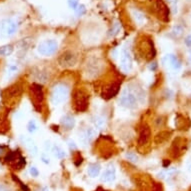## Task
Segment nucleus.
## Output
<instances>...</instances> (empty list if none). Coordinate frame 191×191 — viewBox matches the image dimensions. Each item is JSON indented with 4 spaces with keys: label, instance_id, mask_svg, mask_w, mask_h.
<instances>
[{
    "label": "nucleus",
    "instance_id": "21",
    "mask_svg": "<svg viewBox=\"0 0 191 191\" xmlns=\"http://www.w3.org/2000/svg\"><path fill=\"white\" fill-rule=\"evenodd\" d=\"M169 135H170V133L167 131H162V132L158 133V134L155 136V143H157V144L163 143L164 141H166L169 138Z\"/></svg>",
    "mask_w": 191,
    "mask_h": 191
},
{
    "label": "nucleus",
    "instance_id": "14",
    "mask_svg": "<svg viewBox=\"0 0 191 191\" xmlns=\"http://www.w3.org/2000/svg\"><path fill=\"white\" fill-rule=\"evenodd\" d=\"M20 91H21L20 87H19L18 85H14V86H11V87H9L8 89L5 90V91L3 92V96H4V98L10 99V98L15 97L16 95L20 94Z\"/></svg>",
    "mask_w": 191,
    "mask_h": 191
},
{
    "label": "nucleus",
    "instance_id": "18",
    "mask_svg": "<svg viewBox=\"0 0 191 191\" xmlns=\"http://www.w3.org/2000/svg\"><path fill=\"white\" fill-rule=\"evenodd\" d=\"M18 71V66L16 64H10L8 65L7 70L5 72V79H10L12 77H14L16 75V73Z\"/></svg>",
    "mask_w": 191,
    "mask_h": 191
},
{
    "label": "nucleus",
    "instance_id": "22",
    "mask_svg": "<svg viewBox=\"0 0 191 191\" xmlns=\"http://www.w3.org/2000/svg\"><path fill=\"white\" fill-rule=\"evenodd\" d=\"M92 122H93L95 128L101 129V128L104 127V125H105V118L102 116H95L93 120H92Z\"/></svg>",
    "mask_w": 191,
    "mask_h": 191
},
{
    "label": "nucleus",
    "instance_id": "3",
    "mask_svg": "<svg viewBox=\"0 0 191 191\" xmlns=\"http://www.w3.org/2000/svg\"><path fill=\"white\" fill-rule=\"evenodd\" d=\"M58 49V43L54 39H48L45 41H42L37 46V52L42 56H51L57 51Z\"/></svg>",
    "mask_w": 191,
    "mask_h": 191
},
{
    "label": "nucleus",
    "instance_id": "32",
    "mask_svg": "<svg viewBox=\"0 0 191 191\" xmlns=\"http://www.w3.org/2000/svg\"><path fill=\"white\" fill-rule=\"evenodd\" d=\"M86 11V8L85 6H84L83 4H80V5H78L77 7H76V9H75V12H76V14H77L78 16H81V15H83L84 13H85Z\"/></svg>",
    "mask_w": 191,
    "mask_h": 191
},
{
    "label": "nucleus",
    "instance_id": "9",
    "mask_svg": "<svg viewBox=\"0 0 191 191\" xmlns=\"http://www.w3.org/2000/svg\"><path fill=\"white\" fill-rule=\"evenodd\" d=\"M150 136H151V132H150V128L148 126H144L142 129L140 130L139 133V138H138V144L140 146L146 145L150 140Z\"/></svg>",
    "mask_w": 191,
    "mask_h": 191
},
{
    "label": "nucleus",
    "instance_id": "2",
    "mask_svg": "<svg viewBox=\"0 0 191 191\" xmlns=\"http://www.w3.org/2000/svg\"><path fill=\"white\" fill-rule=\"evenodd\" d=\"M138 101V97L136 93L130 87H126L122 90L119 97V103L121 106L129 109H133L136 107Z\"/></svg>",
    "mask_w": 191,
    "mask_h": 191
},
{
    "label": "nucleus",
    "instance_id": "10",
    "mask_svg": "<svg viewBox=\"0 0 191 191\" xmlns=\"http://www.w3.org/2000/svg\"><path fill=\"white\" fill-rule=\"evenodd\" d=\"M119 89H120L119 83H112L111 85H109L107 88H105L102 95L106 99H109V98H112L115 96V95L118 93Z\"/></svg>",
    "mask_w": 191,
    "mask_h": 191
},
{
    "label": "nucleus",
    "instance_id": "6",
    "mask_svg": "<svg viewBox=\"0 0 191 191\" xmlns=\"http://www.w3.org/2000/svg\"><path fill=\"white\" fill-rule=\"evenodd\" d=\"M77 62V57L71 51H65L60 55L58 59V63L62 67H72Z\"/></svg>",
    "mask_w": 191,
    "mask_h": 191
},
{
    "label": "nucleus",
    "instance_id": "4",
    "mask_svg": "<svg viewBox=\"0 0 191 191\" xmlns=\"http://www.w3.org/2000/svg\"><path fill=\"white\" fill-rule=\"evenodd\" d=\"M88 98L83 90H77L74 93V105L76 110L78 111H85L88 107Z\"/></svg>",
    "mask_w": 191,
    "mask_h": 191
},
{
    "label": "nucleus",
    "instance_id": "13",
    "mask_svg": "<svg viewBox=\"0 0 191 191\" xmlns=\"http://www.w3.org/2000/svg\"><path fill=\"white\" fill-rule=\"evenodd\" d=\"M60 123H61L62 127L65 128L66 130H70L74 127L75 120L71 115H64L60 120Z\"/></svg>",
    "mask_w": 191,
    "mask_h": 191
},
{
    "label": "nucleus",
    "instance_id": "34",
    "mask_svg": "<svg viewBox=\"0 0 191 191\" xmlns=\"http://www.w3.org/2000/svg\"><path fill=\"white\" fill-rule=\"evenodd\" d=\"M68 5H69L70 8L72 9H76V7L78 6V0H68Z\"/></svg>",
    "mask_w": 191,
    "mask_h": 191
},
{
    "label": "nucleus",
    "instance_id": "23",
    "mask_svg": "<svg viewBox=\"0 0 191 191\" xmlns=\"http://www.w3.org/2000/svg\"><path fill=\"white\" fill-rule=\"evenodd\" d=\"M52 153L53 155L55 156L56 158H58V159H62V158L65 157V152L64 150L61 148V147H59L58 145H54L52 148Z\"/></svg>",
    "mask_w": 191,
    "mask_h": 191
},
{
    "label": "nucleus",
    "instance_id": "29",
    "mask_svg": "<svg viewBox=\"0 0 191 191\" xmlns=\"http://www.w3.org/2000/svg\"><path fill=\"white\" fill-rule=\"evenodd\" d=\"M172 33H173L174 36H176V37L181 36L182 33H183V28H182V26L175 25L173 27V29H172Z\"/></svg>",
    "mask_w": 191,
    "mask_h": 191
},
{
    "label": "nucleus",
    "instance_id": "17",
    "mask_svg": "<svg viewBox=\"0 0 191 191\" xmlns=\"http://www.w3.org/2000/svg\"><path fill=\"white\" fill-rule=\"evenodd\" d=\"M13 50H14V47L11 44H5L0 46V56L3 57H7L9 55H11Z\"/></svg>",
    "mask_w": 191,
    "mask_h": 191
},
{
    "label": "nucleus",
    "instance_id": "7",
    "mask_svg": "<svg viewBox=\"0 0 191 191\" xmlns=\"http://www.w3.org/2000/svg\"><path fill=\"white\" fill-rule=\"evenodd\" d=\"M20 141L22 142V144L24 146L28 149L29 153L32 155V156H36L37 155V152H38V149H37V146L35 145L34 141L32 140L30 137H27L25 135H21L20 136Z\"/></svg>",
    "mask_w": 191,
    "mask_h": 191
},
{
    "label": "nucleus",
    "instance_id": "41",
    "mask_svg": "<svg viewBox=\"0 0 191 191\" xmlns=\"http://www.w3.org/2000/svg\"><path fill=\"white\" fill-rule=\"evenodd\" d=\"M44 147H45V149H46V150H49V149H50V148H51L50 142H49V141H46L45 144H44Z\"/></svg>",
    "mask_w": 191,
    "mask_h": 191
},
{
    "label": "nucleus",
    "instance_id": "37",
    "mask_svg": "<svg viewBox=\"0 0 191 191\" xmlns=\"http://www.w3.org/2000/svg\"><path fill=\"white\" fill-rule=\"evenodd\" d=\"M184 42H185V44H186L187 47L191 48V35H188V36H186V38H185V40H184Z\"/></svg>",
    "mask_w": 191,
    "mask_h": 191
},
{
    "label": "nucleus",
    "instance_id": "8",
    "mask_svg": "<svg viewBox=\"0 0 191 191\" xmlns=\"http://www.w3.org/2000/svg\"><path fill=\"white\" fill-rule=\"evenodd\" d=\"M31 92L33 95L34 101L37 102V104H41L44 99V93H43V89L39 84H33L31 86Z\"/></svg>",
    "mask_w": 191,
    "mask_h": 191
},
{
    "label": "nucleus",
    "instance_id": "28",
    "mask_svg": "<svg viewBox=\"0 0 191 191\" xmlns=\"http://www.w3.org/2000/svg\"><path fill=\"white\" fill-rule=\"evenodd\" d=\"M171 67L173 68L174 70H179L180 68H181V62L179 61V59L177 58L176 56H173L172 60H171Z\"/></svg>",
    "mask_w": 191,
    "mask_h": 191
},
{
    "label": "nucleus",
    "instance_id": "15",
    "mask_svg": "<svg viewBox=\"0 0 191 191\" xmlns=\"http://www.w3.org/2000/svg\"><path fill=\"white\" fill-rule=\"evenodd\" d=\"M18 29V24L16 23V21L12 20V19H8V24H7V38L13 36L16 31Z\"/></svg>",
    "mask_w": 191,
    "mask_h": 191
},
{
    "label": "nucleus",
    "instance_id": "24",
    "mask_svg": "<svg viewBox=\"0 0 191 191\" xmlns=\"http://www.w3.org/2000/svg\"><path fill=\"white\" fill-rule=\"evenodd\" d=\"M119 32H120V24L119 22H115L112 25V27H111V29L109 30L108 35L109 36H116Z\"/></svg>",
    "mask_w": 191,
    "mask_h": 191
},
{
    "label": "nucleus",
    "instance_id": "39",
    "mask_svg": "<svg viewBox=\"0 0 191 191\" xmlns=\"http://www.w3.org/2000/svg\"><path fill=\"white\" fill-rule=\"evenodd\" d=\"M41 159H42V161H43V162L46 163V164H48V163L50 162V159H49V157H45L44 155H42Z\"/></svg>",
    "mask_w": 191,
    "mask_h": 191
},
{
    "label": "nucleus",
    "instance_id": "26",
    "mask_svg": "<svg viewBox=\"0 0 191 191\" xmlns=\"http://www.w3.org/2000/svg\"><path fill=\"white\" fill-rule=\"evenodd\" d=\"M37 129H38V126L34 120H30L28 123H27V130H28L29 133H34L35 131H37Z\"/></svg>",
    "mask_w": 191,
    "mask_h": 191
},
{
    "label": "nucleus",
    "instance_id": "25",
    "mask_svg": "<svg viewBox=\"0 0 191 191\" xmlns=\"http://www.w3.org/2000/svg\"><path fill=\"white\" fill-rule=\"evenodd\" d=\"M25 165H26L25 158H24L23 156H21V155H19V156L16 158V160H15V168L22 169Z\"/></svg>",
    "mask_w": 191,
    "mask_h": 191
},
{
    "label": "nucleus",
    "instance_id": "40",
    "mask_svg": "<svg viewBox=\"0 0 191 191\" xmlns=\"http://www.w3.org/2000/svg\"><path fill=\"white\" fill-rule=\"evenodd\" d=\"M68 145H69V148L70 149H76V145L74 144V142H72V141H69V142H68Z\"/></svg>",
    "mask_w": 191,
    "mask_h": 191
},
{
    "label": "nucleus",
    "instance_id": "46",
    "mask_svg": "<svg viewBox=\"0 0 191 191\" xmlns=\"http://www.w3.org/2000/svg\"><path fill=\"white\" fill-rule=\"evenodd\" d=\"M45 191H48V190H46V189H45Z\"/></svg>",
    "mask_w": 191,
    "mask_h": 191
},
{
    "label": "nucleus",
    "instance_id": "44",
    "mask_svg": "<svg viewBox=\"0 0 191 191\" xmlns=\"http://www.w3.org/2000/svg\"><path fill=\"white\" fill-rule=\"evenodd\" d=\"M188 60H189V62L191 63V51L189 52V56H188Z\"/></svg>",
    "mask_w": 191,
    "mask_h": 191
},
{
    "label": "nucleus",
    "instance_id": "19",
    "mask_svg": "<svg viewBox=\"0 0 191 191\" xmlns=\"http://www.w3.org/2000/svg\"><path fill=\"white\" fill-rule=\"evenodd\" d=\"M100 169H101V167H100V165L99 164H96V163H94V164H91L88 167V170H87V172H88V175L90 177H97L98 175H99V173H100Z\"/></svg>",
    "mask_w": 191,
    "mask_h": 191
},
{
    "label": "nucleus",
    "instance_id": "38",
    "mask_svg": "<svg viewBox=\"0 0 191 191\" xmlns=\"http://www.w3.org/2000/svg\"><path fill=\"white\" fill-rule=\"evenodd\" d=\"M148 68L150 70H152V71H154V70H156V68H157V62H151V63L149 64V66Z\"/></svg>",
    "mask_w": 191,
    "mask_h": 191
},
{
    "label": "nucleus",
    "instance_id": "30",
    "mask_svg": "<svg viewBox=\"0 0 191 191\" xmlns=\"http://www.w3.org/2000/svg\"><path fill=\"white\" fill-rule=\"evenodd\" d=\"M125 156H126L127 159L131 162H137L138 161V156L136 155V153H134V152H131V151L127 152Z\"/></svg>",
    "mask_w": 191,
    "mask_h": 191
},
{
    "label": "nucleus",
    "instance_id": "45",
    "mask_svg": "<svg viewBox=\"0 0 191 191\" xmlns=\"http://www.w3.org/2000/svg\"><path fill=\"white\" fill-rule=\"evenodd\" d=\"M2 152H3V147H2V146H0V154H1Z\"/></svg>",
    "mask_w": 191,
    "mask_h": 191
},
{
    "label": "nucleus",
    "instance_id": "5",
    "mask_svg": "<svg viewBox=\"0 0 191 191\" xmlns=\"http://www.w3.org/2000/svg\"><path fill=\"white\" fill-rule=\"evenodd\" d=\"M120 69L124 72H129L132 69V57L130 52L126 48L121 50V56H120Z\"/></svg>",
    "mask_w": 191,
    "mask_h": 191
},
{
    "label": "nucleus",
    "instance_id": "36",
    "mask_svg": "<svg viewBox=\"0 0 191 191\" xmlns=\"http://www.w3.org/2000/svg\"><path fill=\"white\" fill-rule=\"evenodd\" d=\"M167 2L171 5V6H172V8H173V13H176L177 10H175V8H176V5H177V2H178V0H167Z\"/></svg>",
    "mask_w": 191,
    "mask_h": 191
},
{
    "label": "nucleus",
    "instance_id": "11",
    "mask_svg": "<svg viewBox=\"0 0 191 191\" xmlns=\"http://www.w3.org/2000/svg\"><path fill=\"white\" fill-rule=\"evenodd\" d=\"M155 8H156V11L158 12V14L160 15V17H162L164 20H167V16H168L169 10H168L167 6L164 4V2H163L162 0H156Z\"/></svg>",
    "mask_w": 191,
    "mask_h": 191
},
{
    "label": "nucleus",
    "instance_id": "20",
    "mask_svg": "<svg viewBox=\"0 0 191 191\" xmlns=\"http://www.w3.org/2000/svg\"><path fill=\"white\" fill-rule=\"evenodd\" d=\"M7 24L8 19H3L0 21V38L1 39L7 38Z\"/></svg>",
    "mask_w": 191,
    "mask_h": 191
},
{
    "label": "nucleus",
    "instance_id": "16",
    "mask_svg": "<svg viewBox=\"0 0 191 191\" xmlns=\"http://www.w3.org/2000/svg\"><path fill=\"white\" fill-rule=\"evenodd\" d=\"M131 14H132V17H133V19H134V21L136 23H138L141 25V24H143L144 22H145V16H144V14L141 11H139V10H137V9H133Z\"/></svg>",
    "mask_w": 191,
    "mask_h": 191
},
{
    "label": "nucleus",
    "instance_id": "35",
    "mask_svg": "<svg viewBox=\"0 0 191 191\" xmlns=\"http://www.w3.org/2000/svg\"><path fill=\"white\" fill-rule=\"evenodd\" d=\"M29 172H30V174H31L32 176H34V177H37L38 175H39V171H38V169L35 167V166H32V167H30Z\"/></svg>",
    "mask_w": 191,
    "mask_h": 191
},
{
    "label": "nucleus",
    "instance_id": "42",
    "mask_svg": "<svg viewBox=\"0 0 191 191\" xmlns=\"http://www.w3.org/2000/svg\"><path fill=\"white\" fill-rule=\"evenodd\" d=\"M153 191H160V187L158 186V185H156V186L154 187V189H153Z\"/></svg>",
    "mask_w": 191,
    "mask_h": 191
},
{
    "label": "nucleus",
    "instance_id": "31",
    "mask_svg": "<svg viewBox=\"0 0 191 191\" xmlns=\"http://www.w3.org/2000/svg\"><path fill=\"white\" fill-rule=\"evenodd\" d=\"M173 54H167L162 58V64L163 65H170L171 63V60L173 58Z\"/></svg>",
    "mask_w": 191,
    "mask_h": 191
},
{
    "label": "nucleus",
    "instance_id": "27",
    "mask_svg": "<svg viewBox=\"0 0 191 191\" xmlns=\"http://www.w3.org/2000/svg\"><path fill=\"white\" fill-rule=\"evenodd\" d=\"M84 132H85V134H86L87 138H88L89 141H91L92 139L94 138V136L96 135V130H95L94 128H92V127H88Z\"/></svg>",
    "mask_w": 191,
    "mask_h": 191
},
{
    "label": "nucleus",
    "instance_id": "12",
    "mask_svg": "<svg viewBox=\"0 0 191 191\" xmlns=\"http://www.w3.org/2000/svg\"><path fill=\"white\" fill-rule=\"evenodd\" d=\"M116 178V174H115V169L113 167L107 168L104 172L102 173L101 180L105 183H110V182L114 181Z\"/></svg>",
    "mask_w": 191,
    "mask_h": 191
},
{
    "label": "nucleus",
    "instance_id": "33",
    "mask_svg": "<svg viewBox=\"0 0 191 191\" xmlns=\"http://www.w3.org/2000/svg\"><path fill=\"white\" fill-rule=\"evenodd\" d=\"M79 141H80L83 145H86V144L89 142V140H88V138H87L85 132H82V133H80V134H79Z\"/></svg>",
    "mask_w": 191,
    "mask_h": 191
},
{
    "label": "nucleus",
    "instance_id": "43",
    "mask_svg": "<svg viewBox=\"0 0 191 191\" xmlns=\"http://www.w3.org/2000/svg\"><path fill=\"white\" fill-rule=\"evenodd\" d=\"M169 164H170V162H169V161H165L164 164H163V166H164V167H166V166H168Z\"/></svg>",
    "mask_w": 191,
    "mask_h": 191
},
{
    "label": "nucleus",
    "instance_id": "1",
    "mask_svg": "<svg viewBox=\"0 0 191 191\" xmlns=\"http://www.w3.org/2000/svg\"><path fill=\"white\" fill-rule=\"evenodd\" d=\"M68 95H69V87L67 84L64 82H58L53 86L51 91V102L54 105H58L67 99Z\"/></svg>",
    "mask_w": 191,
    "mask_h": 191
}]
</instances>
